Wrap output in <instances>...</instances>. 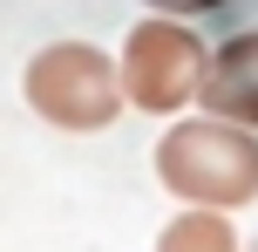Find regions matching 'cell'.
Masks as SVG:
<instances>
[{"mask_svg":"<svg viewBox=\"0 0 258 252\" xmlns=\"http://www.w3.org/2000/svg\"><path fill=\"white\" fill-rule=\"evenodd\" d=\"M150 14H177V21H190V14H211V7H224V0H143Z\"/></svg>","mask_w":258,"mask_h":252,"instance_id":"6","label":"cell"},{"mask_svg":"<svg viewBox=\"0 0 258 252\" xmlns=\"http://www.w3.org/2000/svg\"><path fill=\"white\" fill-rule=\"evenodd\" d=\"M156 184L183 205L238 212L258 198V130L224 116H183L156 143Z\"/></svg>","mask_w":258,"mask_h":252,"instance_id":"1","label":"cell"},{"mask_svg":"<svg viewBox=\"0 0 258 252\" xmlns=\"http://www.w3.org/2000/svg\"><path fill=\"white\" fill-rule=\"evenodd\" d=\"M197 103H204L211 116H224V123L258 130V27H245V34H231V41L211 48Z\"/></svg>","mask_w":258,"mask_h":252,"instance_id":"4","label":"cell"},{"mask_svg":"<svg viewBox=\"0 0 258 252\" xmlns=\"http://www.w3.org/2000/svg\"><path fill=\"white\" fill-rule=\"evenodd\" d=\"M204 62L211 48L197 41L190 21H177V14H150V21L129 27L122 41V95L129 109H150V116H177V109L197 103V89H204Z\"/></svg>","mask_w":258,"mask_h":252,"instance_id":"3","label":"cell"},{"mask_svg":"<svg viewBox=\"0 0 258 252\" xmlns=\"http://www.w3.org/2000/svg\"><path fill=\"white\" fill-rule=\"evenodd\" d=\"M21 95L41 123L54 130H109V123L129 109L122 95V68L109 62L95 41H48V48L27 55L21 68Z\"/></svg>","mask_w":258,"mask_h":252,"instance_id":"2","label":"cell"},{"mask_svg":"<svg viewBox=\"0 0 258 252\" xmlns=\"http://www.w3.org/2000/svg\"><path fill=\"white\" fill-rule=\"evenodd\" d=\"M156 252H238V232L224 225L211 205H190V212H177L156 232Z\"/></svg>","mask_w":258,"mask_h":252,"instance_id":"5","label":"cell"}]
</instances>
